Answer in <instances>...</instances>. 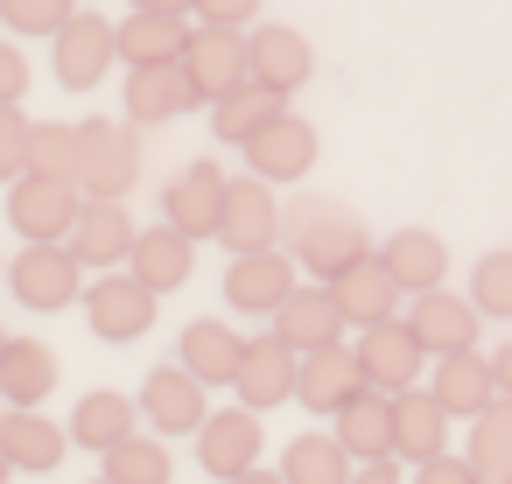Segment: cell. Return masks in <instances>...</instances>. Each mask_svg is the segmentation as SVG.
<instances>
[{
  "mask_svg": "<svg viewBox=\"0 0 512 484\" xmlns=\"http://www.w3.org/2000/svg\"><path fill=\"white\" fill-rule=\"evenodd\" d=\"M477 323H484V309H477L470 295H449V288L414 295V309H407V330L421 337L428 358H463V351H477Z\"/></svg>",
  "mask_w": 512,
  "mask_h": 484,
  "instance_id": "13",
  "label": "cell"
},
{
  "mask_svg": "<svg viewBox=\"0 0 512 484\" xmlns=\"http://www.w3.org/2000/svg\"><path fill=\"white\" fill-rule=\"evenodd\" d=\"M92 484H113V477H92Z\"/></svg>",
  "mask_w": 512,
  "mask_h": 484,
  "instance_id": "51",
  "label": "cell"
},
{
  "mask_svg": "<svg viewBox=\"0 0 512 484\" xmlns=\"http://www.w3.org/2000/svg\"><path fill=\"white\" fill-rule=\"evenodd\" d=\"M470 302L484 316H512V253H484L470 267Z\"/></svg>",
  "mask_w": 512,
  "mask_h": 484,
  "instance_id": "40",
  "label": "cell"
},
{
  "mask_svg": "<svg viewBox=\"0 0 512 484\" xmlns=\"http://www.w3.org/2000/svg\"><path fill=\"white\" fill-rule=\"evenodd\" d=\"M379 260H386V274L400 281V295H435L442 274H449V246H442L428 225H400V232L379 246Z\"/></svg>",
  "mask_w": 512,
  "mask_h": 484,
  "instance_id": "26",
  "label": "cell"
},
{
  "mask_svg": "<svg viewBox=\"0 0 512 484\" xmlns=\"http://www.w3.org/2000/svg\"><path fill=\"white\" fill-rule=\"evenodd\" d=\"M29 176L43 183H64V190H85V134L78 127H36V155H29Z\"/></svg>",
  "mask_w": 512,
  "mask_h": 484,
  "instance_id": "35",
  "label": "cell"
},
{
  "mask_svg": "<svg viewBox=\"0 0 512 484\" xmlns=\"http://www.w3.org/2000/svg\"><path fill=\"white\" fill-rule=\"evenodd\" d=\"M106 463V477L113 484H169V449H162V435H134V442H120L113 456H99Z\"/></svg>",
  "mask_w": 512,
  "mask_h": 484,
  "instance_id": "36",
  "label": "cell"
},
{
  "mask_svg": "<svg viewBox=\"0 0 512 484\" xmlns=\"http://www.w3.org/2000/svg\"><path fill=\"white\" fill-rule=\"evenodd\" d=\"M281 225H288V211L274 204V183H260V176H232L218 246H232V260H246V253H274V246H281Z\"/></svg>",
  "mask_w": 512,
  "mask_h": 484,
  "instance_id": "7",
  "label": "cell"
},
{
  "mask_svg": "<svg viewBox=\"0 0 512 484\" xmlns=\"http://www.w3.org/2000/svg\"><path fill=\"white\" fill-rule=\"evenodd\" d=\"M50 64H57V85H64V92H92V85H106V71L120 64V22L78 8V15L64 22V36L50 43Z\"/></svg>",
  "mask_w": 512,
  "mask_h": 484,
  "instance_id": "4",
  "label": "cell"
},
{
  "mask_svg": "<svg viewBox=\"0 0 512 484\" xmlns=\"http://www.w3.org/2000/svg\"><path fill=\"white\" fill-rule=\"evenodd\" d=\"M29 155H36V120L22 106H0V183H22L29 176Z\"/></svg>",
  "mask_w": 512,
  "mask_h": 484,
  "instance_id": "39",
  "label": "cell"
},
{
  "mask_svg": "<svg viewBox=\"0 0 512 484\" xmlns=\"http://www.w3.org/2000/svg\"><path fill=\"white\" fill-rule=\"evenodd\" d=\"M428 393L442 400L449 421H484V414L498 407V372H491V358H477V351H463V358H435Z\"/></svg>",
  "mask_w": 512,
  "mask_h": 484,
  "instance_id": "22",
  "label": "cell"
},
{
  "mask_svg": "<svg viewBox=\"0 0 512 484\" xmlns=\"http://www.w3.org/2000/svg\"><path fill=\"white\" fill-rule=\"evenodd\" d=\"M85 323L106 344H134V337L155 330V288H141L134 274H99L85 288Z\"/></svg>",
  "mask_w": 512,
  "mask_h": 484,
  "instance_id": "10",
  "label": "cell"
},
{
  "mask_svg": "<svg viewBox=\"0 0 512 484\" xmlns=\"http://www.w3.org/2000/svg\"><path fill=\"white\" fill-rule=\"evenodd\" d=\"M330 435L351 449V463H358V470H365V463H400V456H393V400H386V393L351 400V407L330 421Z\"/></svg>",
  "mask_w": 512,
  "mask_h": 484,
  "instance_id": "30",
  "label": "cell"
},
{
  "mask_svg": "<svg viewBox=\"0 0 512 484\" xmlns=\"http://www.w3.org/2000/svg\"><path fill=\"white\" fill-rule=\"evenodd\" d=\"M491 372H498V400H512V344H498V358H491Z\"/></svg>",
  "mask_w": 512,
  "mask_h": 484,
  "instance_id": "46",
  "label": "cell"
},
{
  "mask_svg": "<svg viewBox=\"0 0 512 484\" xmlns=\"http://www.w3.org/2000/svg\"><path fill=\"white\" fill-rule=\"evenodd\" d=\"M330 288V302L344 309V323H358V330H372V323H393V295H400V281L386 274V260L379 253H365V260H351L337 281H323Z\"/></svg>",
  "mask_w": 512,
  "mask_h": 484,
  "instance_id": "23",
  "label": "cell"
},
{
  "mask_svg": "<svg viewBox=\"0 0 512 484\" xmlns=\"http://www.w3.org/2000/svg\"><path fill=\"white\" fill-rule=\"evenodd\" d=\"M358 365H365L372 393L400 400V393H414L421 365H435V358H428V351H421V337H414V330L393 316V323H372V330H358Z\"/></svg>",
  "mask_w": 512,
  "mask_h": 484,
  "instance_id": "11",
  "label": "cell"
},
{
  "mask_svg": "<svg viewBox=\"0 0 512 484\" xmlns=\"http://www.w3.org/2000/svg\"><path fill=\"white\" fill-rule=\"evenodd\" d=\"M22 92H29V57L15 43H0V106H22Z\"/></svg>",
  "mask_w": 512,
  "mask_h": 484,
  "instance_id": "41",
  "label": "cell"
},
{
  "mask_svg": "<svg viewBox=\"0 0 512 484\" xmlns=\"http://www.w3.org/2000/svg\"><path fill=\"white\" fill-rule=\"evenodd\" d=\"M484 477H512V400H498L484 421H470V449H463Z\"/></svg>",
  "mask_w": 512,
  "mask_h": 484,
  "instance_id": "37",
  "label": "cell"
},
{
  "mask_svg": "<svg viewBox=\"0 0 512 484\" xmlns=\"http://www.w3.org/2000/svg\"><path fill=\"white\" fill-rule=\"evenodd\" d=\"M239 484H288V477H281V470H246Z\"/></svg>",
  "mask_w": 512,
  "mask_h": 484,
  "instance_id": "47",
  "label": "cell"
},
{
  "mask_svg": "<svg viewBox=\"0 0 512 484\" xmlns=\"http://www.w3.org/2000/svg\"><path fill=\"white\" fill-rule=\"evenodd\" d=\"M8 288H15L22 309L57 316V309L85 302V260H78L71 246H22L15 267H8Z\"/></svg>",
  "mask_w": 512,
  "mask_h": 484,
  "instance_id": "2",
  "label": "cell"
},
{
  "mask_svg": "<svg viewBox=\"0 0 512 484\" xmlns=\"http://www.w3.org/2000/svg\"><path fill=\"white\" fill-rule=\"evenodd\" d=\"M309 169H316V127H309L302 113L274 120V127L246 148V176H260V183H302Z\"/></svg>",
  "mask_w": 512,
  "mask_h": 484,
  "instance_id": "20",
  "label": "cell"
},
{
  "mask_svg": "<svg viewBox=\"0 0 512 484\" xmlns=\"http://www.w3.org/2000/svg\"><path fill=\"white\" fill-rule=\"evenodd\" d=\"M134 435H141V400H127V393H113V386L85 393L78 414H71V442L92 449V456H113V449L134 442Z\"/></svg>",
  "mask_w": 512,
  "mask_h": 484,
  "instance_id": "27",
  "label": "cell"
},
{
  "mask_svg": "<svg viewBox=\"0 0 512 484\" xmlns=\"http://www.w3.org/2000/svg\"><path fill=\"white\" fill-rule=\"evenodd\" d=\"M281 246L295 253V267H309L316 281H337L351 260L372 253L365 239V218L337 197H295L288 204V225H281Z\"/></svg>",
  "mask_w": 512,
  "mask_h": 484,
  "instance_id": "1",
  "label": "cell"
},
{
  "mask_svg": "<svg viewBox=\"0 0 512 484\" xmlns=\"http://www.w3.org/2000/svg\"><path fill=\"white\" fill-rule=\"evenodd\" d=\"M190 36H197V29H190L183 15H127V22H120V64H127V71L183 64Z\"/></svg>",
  "mask_w": 512,
  "mask_h": 484,
  "instance_id": "29",
  "label": "cell"
},
{
  "mask_svg": "<svg viewBox=\"0 0 512 484\" xmlns=\"http://www.w3.org/2000/svg\"><path fill=\"white\" fill-rule=\"evenodd\" d=\"M274 337H281V344H295L302 358L337 351V344H344V309L330 302V288H323V281H316V288H295V295H288V309L274 316Z\"/></svg>",
  "mask_w": 512,
  "mask_h": 484,
  "instance_id": "24",
  "label": "cell"
},
{
  "mask_svg": "<svg viewBox=\"0 0 512 484\" xmlns=\"http://www.w3.org/2000/svg\"><path fill=\"white\" fill-rule=\"evenodd\" d=\"M78 134H85V190L99 204H127V190L141 183V134H134V120H106L99 113Z\"/></svg>",
  "mask_w": 512,
  "mask_h": 484,
  "instance_id": "3",
  "label": "cell"
},
{
  "mask_svg": "<svg viewBox=\"0 0 512 484\" xmlns=\"http://www.w3.org/2000/svg\"><path fill=\"white\" fill-rule=\"evenodd\" d=\"M372 393V379H365V365H358V344H337V351H316V358H302V407L309 414H344L351 400H365Z\"/></svg>",
  "mask_w": 512,
  "mask_h": 484,
  "instance_id": "17",
  "label": "cell"
},
{
  "mask_svg": "<svg viewBox=\"0 0 512 484\" xmlns=\"http://www.w3.org/2000/svg\"><path fill=\"white\" fill-rule=\"evenodd\" d=\"M134 246H141V225L127 218V204L85 197V218H78V232H71V253H78L85 267H99V274H120V260H134Z\"/></svg>",
  "mask_w": 512,
  "mask_h": 484,
  "instance_id": "21",
  "label": "cell"
},
{
  "mask_svg": "<svg viewBox=\"0 0 512 484\" xmlns=\"http://www.w3.org/2000/svg\"><path fill=\"white\" fill-rule=\"evenodd\" d=\"M253 78L274 85V92H302V85L316 78V50H309V36L288 29V22H260V29H253Z\"/></svg>",
  "mask_w": 512,
  "mask_h": 484,
  "instance_id": "25",
  "label": "cell"
},
{
  "mask_svg": "<svg viewBox=\"0 0 512 484\" xmlns=\"http://www.w3.org/2000/svg\"><path fill=\"white\" fill-rule=\"evenodd\" d=\"M50 386H57V351L36 344V337H15L8 358H0V400H8L15 414H29V407L50 400Z\"/></svg>",
  "mask_w": 512,
  "mask_h": 484,
  "instance_id": "31",
  "label": "cell"
},
{
  "mask_svg": "<svg viewBox=\"0 0 512 484\" xmlns=\"http://www.w3.org/2000/svg\"><path fill=\"white\" fill-rule=\"evenodd\" d=\"M274 120H288V92H274V85H239V92H225L218 106H211V134L218 141H239V148H253Z\"/></svg>",
  "mask_w": 512,
  "mask_h": 484,
  "instance_id": "28",
  "label": "cell"
},
{
  "mask_svg": "<svg viewBox=\"0 0 512 484\" xmlns=\"http://www.w3.org/2000/svg\"><path fill=\"white\" fill-rule=\"evenodd\" d=\"M127 274H134L141 288H155V295L183 288V281H190V239H183L176 225H148L141 246H134V260H127Z\"/></svg>",
  "mask_w": 512,
  "mask_h": 484,
  "instance_id": "32",
  "label": "cell"
},
{
  "mask_svg": "<svg viewBox=\"0 0 512 484\" xmlns=\"http://www.w3.org/2000/svg\"><path fill=\"white\" fill-rule=\"evenodd\" d=\"M232 393H239V407H246V414H267V407L295 400V393H302V351H295V344H281L274 330L246 337V365H239Z\"/></svg>",
  "mask_w": 512,
  "mask_h": 484,
  "instance_id": "8",
  "label": "cell"
},
{
  "mask_svg": "<svg viewBox=\"0 0 512 484\" xmlns=\"http://www.w3.org/2000/svg\"><path fill=\"white\" fill-rule=\"evenodd\" d=\"M176 365H183L197 386H232L239 365H246V337H239L232 323H218V316H197V323H183V337H176Z\"/></svg>",
  "mask_w": 512,
  "mask_h": 484,
  "instance_id": "16",
  "label": "cell"
},
{
  "mask_svg": "<svg viewBox=\"0 0 512 484\" xmlns=\"http://www.w3.org/2000/svg\"><path fill=\"white\" fill-rule=\"evenodd\" d=\"M134 15H197V0H134Z\"/></svg>",
  "mask_w": 512,
  "mask_h": 484,
  "instance_id": "45",
  "label": "cell"
},
{
  "mask_svg": "<svg viewBox=\"0 0 512 484\" xmlns=\"http://www.w3.org/2000/svg\"><path fill=\"white\" fill-rule=\"evenodd\" d=\"M204 393H211V386H197L183 365H155L148 386H141V421H148L155 435H197V428L211 421Z\"/></svg>",
  "mask_w": 512,
  "mask_h": 484,
  "instance_id": "14",
  "label": "cell"
},
{
  "mask_svg": "<svg viewBox=\"0 0 512 484\" xmlns=\"http://www.w3.org/2000/svg\"><path fill=\"white\" fill-rule=\"evenodd\" d=\"M225 190H232V176H225L218 162H190V169L162 190V225H176L190 246H197V239H218V225H225Z\"/></svg>",
  "mask_w": 512,
  "mask_h": 484,
  "instance_id": "9",
  "label": "cell"
},
{
  "mask_svg": "<svg viewBox=\"0 0 512 484\" xmlns=\"http://www.w3.org/2000/svg\"><path fill=\"white\" fill-rule=\"evenodd\" d=\"M0 442H8L15 470H57L64 449H71V428H57L50 414H0Z\"/></svg>",
  "mask_w": 512,
  "mask_h": 484,
  "instance_id": "34",
  "label": "cell"
},
{
  "mask_svg": "<svg viewBox=\"0 0 512 484\" xmlns=\"http://www.w3.org/2000/svg\"><path fill=\"white\" fill-rule=\"evenodd\" d=\"M393 456L414 463V470H428V463L449 456V414H442V400L428 386H414V393L393 400Z\"/></svg>",
  "mask_w": 512,
  "mask_h": 484,
  "instance_id": "18",
  "label": "cell"
},
{
  "mask_svg": "<svg viewBox=\"0 0 512 484\" xmlns=\"http://www.w3.org/2000/svg\"><path fill=\"white\" fill-rule=\"evenodd\" d=\"M15 477V456H8V442H0V484H8Z\"/></svg>",
  "mask_w": 512,
  "mask_h": 484,
  "instance_id": "48",
  "label": "cell"
},
{
  "mask_svg": "<svg viewBox=\"0 0 512 484\" xmlns=\"http://www.w3.org/2000/svg\"><path fill=\"white\" fill-rule=\"evenodd\" d=\"M253 15H260V0H197V22H211V29H239Z\"/></svg>",
  "mask_w": 512,
  "mask_h": 484,
  "instance_id": "42",
  "label": "cell"
},
{
  "mask_svg": "<svg viewBox=\"0 0 512 484\" xmlns=\"http://www.w3.org/2000/svg\"><path fill=\"white\" fill-rule=\"evenodd\" d=\"M295 288H302V281H295V253H288V246L246 253V260L225 267V302H232L239 316H281Z\"/></svg>",
  "mask_w": 512,
  "mask_h": 484,
  "instance_id": "12",
  "label": "cell"
},
{
  "mask_svg": "<svg viewBox=\"0 0 512 484\" xmlns=\"http://www.w3.org/2000/svg\"><path fill=\"white\" fill-rule=\"evenodd\" d=\"M197 463L225 484H239L246 470H260V414L246 407H218L204 428H197Z\"/></svg>",
  "mask_w": 512,
  "mask_h": 484,
  "instance_id": "15",
  "label": "cell"
},
{
  "mask_svg": "<svg viewBox=\"0 0 512 484\" xmlns=\"http://www.w3.org/2000/svg\"><path fill=\"white\" fill-rule=\"evenodd\" d=\"M281 477H288V484H351L358 463H351V449H344L337 435L309 428V435H295V442L281 449Z\"/></svg>",
  "mask_w": 512,
  "mask_h": 484,
  "instance_id": "33",
  "label": "cell"
},
{
  "mask_svg": "<svg viewBox=\"0 0 512 484\" xmlns=\"http://www.w3.org/2000/svg\"><path fill=\"white\" fill-rule=\"evenodd\" d=\"M8 344H15V337H8V330H0V358H8Z\"/></svg>",
  "mask_w": 512,
  "mask_h": 484,
  "instance_id": "49",
  "label": "cell"
},
{
  "mask_svg": "<svg viewBox=\"0 0 512 484\" xmlns=\"http://www.w3.org/2000/svg\"><path fill=\"white\" fill-rule=\"evenodd\" d=\"M183 71L197 78L204 106H218L225 92L253 85V29H211V22H197V36L183 50Z\"/></svg>",
  "mask_w": 512,
  "mask_h": 484,
  "instance_id": "5",
  "label": "cell"
},
{
  "mask_svg": "<svg viewBox=\"0 0 512 484\" xmlns=\"http://www.w3.org/2000/svg\"><path fill=\"white\" fill-rule=\"evenodd\" d=\"M484 470L470 463V456H442V463H428V470H414V484H477Z\"/></svg>",
  "mask_w": 512,
  "mask_h": 484,
  "instance_id": "43",
  "label": "cell"
},
{
  "mask_svg": "<svg viewBox=\"0 0 512 484\" xmlns=\"http://www.w3.org/2000/svg\"><path fill=\"white\" fill-rule=\"evenodd\" d=\"M78 15V0H0V22H8L15 36H64V22Z\"/></svg>",
  "mask_w": 512,
  "mask_h": 484,
  "instance_id": "38",
  "label": "cell"
},
{
  "mask_svg": "<svg viewBox=\"0 0 512 484\" xmlns=\"http://www.w3.org/2000/svg\"><path fill=\"white\" fill-rule=\"evenodd\" d=\"M190 106H204L197 78L183 64H155V71H127V120L134 127H162V120H183Z\"/></svg>",
  "mask_w": 512,
  "mask_h": 484,
  "instance_id": "19",
  "label": "cell"
},
{
  "mask_svg": "<svg viewBox=\"0 0 512 484\" xmlns=\"http://www.w3.org/2000/svg\"><path fill=\"white\" fill-rule=\"evenodd\" d=\"M85 218V190H64V183H43V176H22L8 190V225L29 239V246H71Z\"/></svg>",
  "mask_w": 512,
  "mask_h": 484,
  "instance_id": "6",
  "label": "cell"
},
{
  "mask_svg": "<svg viewBox=\"0 0 512 484\" xmlns=\"http://www.w3.org/2000/svg\"><path fill=\"white\" fill-rule=\"evenodd\" d=\"M477 484H512V477H477Z\"/></svg>",
  "mask_w": 512,
  "mask_h": 484,
  "instance_id": "50",
  "label": "cell"
},
{
  "mask_svg": "<svg viewBox=\"0 0 512 484\" xmlns=\"http://www.w3.org/2000/svg\"><path fill=\"white\" fill-rule=\"evenodd\" d=\"M351 484H414V477H407V470H393V463H365Z\"/></svg>",
  "mask_w": 512,
  "mask_h": 484,
  "instance_id": "44",
  "label": "cell"
}]
</instances>
